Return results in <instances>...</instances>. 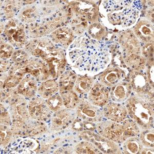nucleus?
<instances>
[{"mask_svg": "<svg viewBox=\"0 0 154 154\" xmlns=\"http://www.w3.org/2000/svg\"><path fill=\"white\" fill-rule=\"evenodd\" d=\"M139 139L143 147H154V128H152L147 130L140 131Z\"/></svg>", "mask_w": 154, "mask_h": 154, "instance_id": "nucleus-31", "label": "nucleus"}, {"mask_svg": "<svg viewBox=\"0 0 154 154\" xmlns=\"http://www.w3.org/2000/svg\"><path fill=\"white\" fill-rule=\"evenodd\" d=\"M3 33L7 41L16 48L22 47L27 43L24 25L18 20H8L4 24Z\"/></svg>", "mask_w": 154, "mask_h": 154, "instance_id": "nucleus-4", "label": "nucleus"}, {"mask_svg": "<svg viewBox=\"0 0 154 154\" xmlns=\"http://www.w3.org/2000/svg\"><path fill=\"white\" fill-rule=\"evenodd\" d=\"M28 112L32 119L48 122L50 121L53 112L46 102V99L41 97L32 98L27 104Z\"/></svg>", "mask_w": 154, "mask_h": 154, "instance_id": "nucleus-7", "label": "nucleus"}, {"mask_svg": "<svg viewBox=\"0 0 154 154\" xmlns=\"http://www.w3.org/2000/svg\"><path fill=\"white\" fill-rule=\"evenodd\" d=\"M109 89L110 98L114 102L118 103L126 101L131 95L133 91L131 83L128 81H121Z\"/></svg>", "mask_w": 154, "mask_h": 154, "instance_id": "nucleus-17", "label": "nucleus"}, {"mask_svg": "<svg viewBox=\"0 0 154 154\" xmlns=\"http://www.w3.org/2000/svg\"><path fill=\"white\" fill-rule=\"evenodd\" d=\"M126 77L125 70L117 65H110L100 74L98 81L107 88H112Z\"/></svg>", "mask_w": 154, "mask_h": 154, "instance_id": "nucleus-13", "label": "nucleus"}, {"mask_svg": "<svg viewBox=\"0 0 154 154\" xmlns=\"http://www.w3.org/2000/svg\"><path fill=\"white\" fill-rule=\"evenodd\" d=\"M51 37L53 42L67 48L74 41L75 35L71 28L63 26L51 32Z\"/></svg>", "mask_w": 154, "mask_h": 154, "instance_id": "nucleus-18", "label": "nucleus"}, {"mask_svg": "<svg viewBox=\"0 0 154 154\" xmlns=\"http://www.w3.org/2000/svg\"><path fill=\"white\" fill-rule=\"evenodd\" d=\"M87 29L89 36L95 40H102L107 35L106 29L105 26L98 22L91 23Z\"/></svg>", "mask_w": 154, "mask_h": 154, "instance_id": "nucleus-28", "label": "nucleus"}, {"mask_svg": "<svg viewBox=\"0 0 154 154\" xmlns=\"http://www.w3.org/2000/svg\"><path fill=\"white\" fill-rule=\"evenodd\" d=\"M72 110L74 109H65L52 114L49 127L51 131L59 132L66 130L70 126L76 115L75 112L73 113Z\"/></svg>", "mask_w": 154, "mask_h": 154, "instance_id": "nucleus-11", "label": "nucleus"}, {"mask_svg": "<svg viewBox=\"0 0 154 154\" xmlns=\"http://www.w3.org/2000/svg\"><path fill=\"white\" fill-rule=\"evenodd\" d=\"M146 75L149 84L154 87V64L149 65L147 67Z\"/></svg>", "mask_w": 154, "mask_h": 154, "instance_id": "nucleus-37", "label": "nucleus"}, {"mask_svg": "<svg viewBox=\"0 0 154 154\" xmlns=\"http://www.w3.org/2000/svg\"><path fill=\"white\" fill-rule=\"evenodd\" d=\"M74 149L75 154H102L94 144L86 140L76 144L74 146Z\"/></svg>", "mask_w": 154, "mask_h": 154, "instance_id": "nucleus-27", "label": "nucleus"}, {"mask_svg": "<svg viewBox=\"0 0 154 154\" xmlns=\"http://www.w3.org/2000/svg\"><path fill=\"white\" fill-rule=\"evenodd\" d=\"M67 6V16H75L84 22H98V7L94 1H69Z\"/></svg>", "mask_w": 154, "mask_h": 154, "instance_id": "nucleus-3", "label": "nucleus"}, {"mask_svg": "<svg viewBox=\"0 0 154 154\" xmlns=\"http://www.w3.org/2000/svg\"><path fill=\"white\" fill-rule=\"evenodd\" d=\"M133 32L140 42L147 44L154 41V25L146 18L139 19L134 27Z\"/></svg>", "mask_w": 154, "mask_h": 154, "instance_id": "nucleus-15", "label": "nucleus"}, {"mask_svg": "<svg viewBox=\"0 0 154 154\" xmlns=\"http://www.w3.org/2000/svg\"><path fill=\"white\" fill-rule=\"evenodd\" d=\"M140 154H154V148L151 147H143L142 151L140 152Z\"/></svg>", "mask_w": 154, "mask_h": 154, "instance_id": "nucleus-38", "label": "nucleus"}, {"mask_svg": "<svg viewBox=\"0 0 154 154\" xmlns=\"http://www.w3.org/2000/svg\"><path fill=\"white\" fill-rule=\"evenodd\" d=\"M45 123L33 119L29 120L23 128L22 136L38 137L45 134L49 131Z\"/></svg>", "mask_w": 154, "mask_h": 154, "instance_id": "nucleus-19", "label": "nucleus"}, {"mask_svg": "<svg viewBox=\"0 0 154 154\" xmlns=\"http://www.w3.org/2000/svg\"><path fill=\"white\" fill-rule=\"evenodd\" d=\"M124 126L125 138L128 139L132 137L138 136L140 134V130L135 121L131 118H126L121 123Z\"/></svg>", "mask_w": 154, "mask_h": 154, "instance_id": "nucleus-30", "label": "nucleus"}, {"mask_svg": "<svg viewBox=\"0 0 154 154\" xmlns=\"http://www.w3.org/2000/svg\"><path fill=\"white\" fill-rule=\"evenodd\" d=\"M77 77V75L71 70L64 72L58 80L60 93L73 90Z\"/></svg>", "mask_w": 154, "mask_h": 154, "instance_id": "nucleus-23", "label": "nucleus"}, {"mask_svg": "<svg viewBox=\"0 0 154 154\" xmlns=\"http://www.w3.org/2000/svg\"><path fill=\"white\" fill-rule=\"evenodd\" d=\"M95 82L93 77L86 75L79 76L76 79L73 90L82 98V96L88 94Z\"/></svg>", "mask_w": 154, "mask_h": 154, "instance_id": "nucleus-20", "label": "nucleus"}, {"mask_svg": "<svg viewBox=\"0 0 154 154\" xmlns=\"http://www.w3.org/2000/svg\"><path fill=\"white\" fill-rule=\"evenodd\" d=\"M14 48L13 46L9 43L1 41V60H8L12 57L14 54Z\"/></svg>", "mask_w": 154, "mask_h": 154, "instance_id": "nucleus-34", "label": "nucleus"}, {"mask_svg": "<svg viewBox=\"0 0 154 154\" xmlns=\"http://www.w3.org/2000/svg\"><path fill=\"white\" fill-rule=\"evenodd\" d=\"M38 8L35 6L28 5L22 9L19 14L21 22L26 24L35 22L39 17Z\"/></svg>", "mask_w": 154, "mask_h": 154, "instance_id": "nucleus-25", "label": "nucleus"}, {"mask_svg": "<svg viewBox=\"0 0 154 154\" xmlns=\"http://www.w3.org/2000/svg\"><path fill=\"white\" fill-rule=\"evenodd\" d=\"M102 115L107 120L121 123L128 118L126 107L121 103L110 102L103 107Z\"/></svg>", "mask_w": 154, "mask_h": 154, "instance_id": "nucleus-14", "label": "nucleus"}, {"mask_svg": "<svg viewBox=\"0 0 154 154\" xmlns=\"http://www.w3.org/2000/svg\"><path fill=\"white\" fill-rule=\"evenodd\" d=\"M38 87V82L36 79L27 74L16 88V89L19 94L25 98L31 99L37 96Z\"/></svg>", "mask_w": 154, "mask_h": 154, "instance_id": "nucleus-16", "label": "nucleus"}, {"mask_svg": "<svg viewBox=\"0 0 154 154\" xmlns=\"http://www.w3.org/2000/svg\"><path fill=\"white\" fill-rule=\"evenodd\" d=\"M12 133L11 126L1 125V147H7L12 141Z\"/></svg>", "mask_w": 154, "mask_h": 154, "instance_id": "nucleus-33", "label": "nucleus"}, {"mask_svg": "<svg viewBox=\"0 0 154 154\" xmlns=\"http://www.w3.org/2000/svg\"><path fill=\"white\" fill-rule=\"evenodd\" d=\"M134 94L125 102L128 115L136 123L140 131L153 128L154 104Z\"/></svg>", "mask_w": 154, "mask_h": 154, "instance_id": "nucleus-2", "label": "nucleus"}, {"mask_svg": "<svg viewBox=\"0 0 154 154\" xmlns=\"http://www.w3.org/2000/svg\"><path fill=\"white\" fill-rule=\"evenodd\" d=\"M110 99L109 89L98 81L95 82L88 94V101L99 107L105 106L109 103Z\"/></svg>", "mask_w": 154, "mask_h": 154, "instance_id": "nucleus-12", "label": "nucleus"}, {"mask_svg": "<svg viewBox=\"0 0 154 154\" xmlns=\"http://www.w3.org/2000/svg\"><path fill=\"white\" fill-rule=\"evenodd\" d=\"M46 102L49 109L53 113L65 109L63 99L60 93H57L56 94L46 99Z\"/></svg>", "mask_w": 154, "mask_h": 154, "instance_id": "nucleus-29", "label": "nucleus"}, {"mask_svg": "<svg viewBox=\"0 0 154 154\" xmlns=\"http://www.w3.org/2000/svg\"><path fill=\"white\" fill-rule=\"evenodd\" d=\"M75 109L76 117L84 122L97 124L102 121L103 117L100 107L93 105L86 100H82Z\"/></svg>", "mask_w": 154, "mask_h": 154, "instance_id": "nucleus-8", "label": "nucleus"}, {"mask_svg": "<svg viewBox=\"0 0 154 154\" xmlns=\"http://www.w3.org/2000/svg\"><path fill=\"white\" fill-rule=\"evenodd\" d=\"M4 2L3 6H2L4 14L8 19H12V17L21 7V3L19 1L18 2L14 1H8Z\"/></svg>", "mask_w": 154, "mask_h": 154, "instance_id": "nucleus-32", "label": "nucleus"}, {"mask_svg": "<svg viewBox=\"0 0 154 154\" xmlns=\"http://www.w3.org/2000/svg\"><path fill=\"white\" fill-rule=\"evenodd\" d=\"M5 107L1 104V125L11 126L12 121L11 114Z\"/></svg>", "mask_w": 154, "mask_h": 154, "instance_id": "nucleus-35", "label": "nucleus"}, {"mask_svg": "<svg viewBox=\"0 0 154 154\" xmlns=\"http://www.w3.org/2000/svg\"><path fill=\"white\" fill-rule=\"evenodd\" d=\"M25 49L32 56L40 58L47 64L52 79L59 78L65 72L67 65L65 52L54 45L49 38L42 37L30 41L27 43Z\"/></svg>", "mask_w": 154, "mask_h": 154, "instance_id": "nucleus-1", "label": "nucleus"}, {"mask_svg": "<svg viewBox=\"0 0 154 154\" xmlns=\"http://www.w3.org/2000/svg\"><path fill=\"white\" fill-rule=\"evenodd\" d=\"M83 140L89 141L94 144L102 153L103 154H122L121 147L118 144L112 140L102 136L95 131H83L79 133Z\"/></svg>", "mask_w": 154, "mask_h": 154, "instance_id": "nucleus-5", "label": "nucleus"}, {"mask_svg": "<svg viewBox=\"0 0 154 154\" xmlns=\"http://www.w3.org/2000/svg\"><path fill=\"white\" fill-rule=\"evenodd\" d=\"M25 70L26 74L35 78L38 83L51 79V77L47 64L40 58L35 57L29 58Z\"/></svg>", "mask_w": 154, "mask_h": 154, "instance_id": "nucleus-9", "label": "nucleus"}, {"mask_svg": "<svg viewBox=\"0 0 154 154\" xmlns=\"http://www.w3.org/2000/svg\"><path fill=\"white\" fill-rule=\"evenodd\" d=\"M121 144V150L123 154H140L143 147L140 139L137 136L126 139Z\"/></svg>", "mask_w": 154, "mask_h": 154, "instance_id": "nucleus-24", "label": "nucleus"}, {"mask_svg": "<svg viewBox=\"0 0 154 154\" xmlns=\"http://www.w3.org/2000/svg\"><path fill=\"white\" fill-rule=\"evenodd\" d=\"M59 91L58 81L54 79H48L38 85V94L44 99H47Z\"/></svg>", "mask_w": 154, "mask_h": 154, "instance_id": "nucleus-21", "label": "nucleus"}, {"mask_svg": "<svg viewBox=\"0 0 154 154\" xmlns=\"http://www.w3.org/2000/svg\"><path fill=\"white\" fill-rule=\"evenodd\" d=\"M54 154H72L75 153V149L74 147L72 146H64L59 147L54 152Z\"/></svg>", "mask_w": 154, "mask_h": 154, "instance_id": "nucleus-36", "label": "nucleus"}, {"mask_svg": "<svg viewBox=\"0 0 154 154\" xmlns=\"http://www.w3.org/2000/svg\"><path fill=\"white\" fill-rule=\"evenodd\" d=\"M96 131L102 136L118 144L122 143L126 139L122 124L107 119L106 121H100L97 124Z\"/></svg>", "mask_w": 154, "mask_h": 154, "instance_id": "nucleus-6", "label": "nucleus"}, {"mask_svg": "<svg viewBox=\"0 0 154 154\" xmlns=\"http://www.w3.org/2000/svg\"><path fill=\"white\" fill-rule=\"evenodd\" d=\"M122 57L123 62L131 71H141L147 66V60L142 56V54H132Z\"/></svg>", "mask_w": 154, "mask_h": 154, "instance_id": "nucleus-22", "label": "nucleus"}, {"mask_svg": "<svg viewBox=\"0 0 154 154\" xmlns=\"http://www.w3.org/2000/svg\"><path fill=\"white\" fill-rule=\"evenodd\" d=\"M118 42L121 46L123 56L132 54H140L141 45L137 37L131 30L121 32L118 36Z\"/></svg>", "mask_w": 154, "mask_h": 154, "instance_id": "nucleus-10", "label": "nucleus"}, {"mask_svg": "<svg viewBox=\"0 0 154 154\" xmlns=\"http://www.w3.org/2000/svg\"><path fill=\"white\" fill-rule=\"evenodd\" d=\"M63 99L65 109H75L82 99L78 96L74 90L60 93Z\"/></svg>", "mask_w": 154, "mask_h": 154, "instance_id": "nucleus-26", "label": "nucleus"}]
</instances>
